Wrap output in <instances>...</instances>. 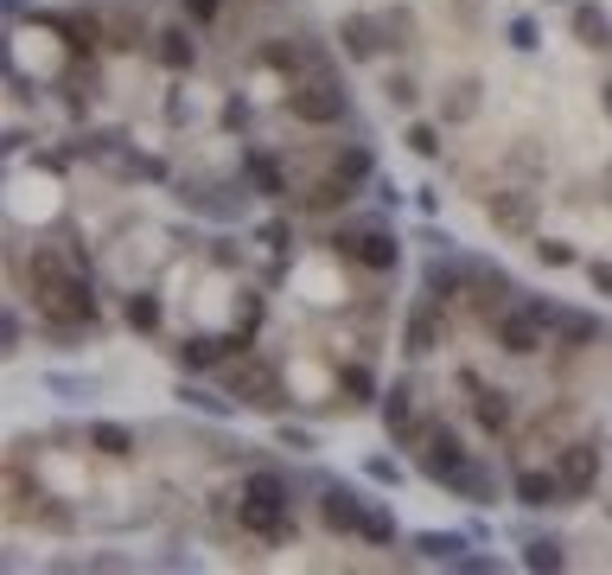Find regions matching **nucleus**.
Instances as JSON below:
<instances>
[{"mask_svg": "<svg viewBox=\"0 0 612 575\" xmlns=\"http://www.w3.org/2000/svg\"><path fill=\"white\" fill-rule=\"evenodd\" d=\"M421 473H428L434 486L472 498V505H491V498H498V473L484 467V461H472V447L459 442L447 422H428V435H421Z\"/></svg>", "mask_w": 612, "mask_h": 575, "instance_id": "obj_2", "label": "nucleus"}, {"mask_svg": "<svg viewBox=\"0 0 612 575\" xmlns=\"http://www.w3.org/2000/svg\"><path fill=\"white\" fill-rule=\"evenodd\" d=\"M491 340L504 345L510 359H536V352L549 345V326L517 301V307H498V314H491Z\"/></svg>", "mask_w": 612, "mask_h": 575, "instance_id": "obj_7", "label": "nucleus"}, {"mask_svg": "<svg viewBox=\"0 0 612 575\" xmlns=\"http://www.w3.org/2000/svg\"><path fill=\"white\" fill-rule=\"evenodd\" d=\"M574 39H581L586 52H606L612 46V13L600 0H574Z\"/></svg>", "mask_w": 612, "mask_h": 575, "instance_id": "obj_21", "label": "nucleus"}, {"mask_svg": "<svg viewBox=\"0 0 612 575\" xmlns=\"http://www.w3.org/2000/svg\"><path fill=\"white\" fill-rule=\"evenodd\" d=\"M586 282H593V294L612 301V262H586Z\"/></svg>", "mask_w": 612, "mask_h": 575, "instance_id": "obj_43", "label": "nucleus"}, {"mask_svg": "<svg viewBox=\"0 0 612 575\" xmlns=\"http://www.w3.org/2000/svg\"><path fill=\"white\" fill-rule=\"evenodd\" d=\"M178 7H185V20H198V27H211V20H217V7H224V0H178Z\"/></svg>", "mask_w": 612, "mask_h": 575, "instance_id": "obj_42", "label": "nucleus"}, {"mask_svg": "<svg viewBox=\"0 0 612 575\" xmlns=\"http://www.w3.org/2000/svg\"><path fill=\"white\" fill-rule=\"evenodd\" d=\"M338 52L351 58V64H370V58L382 52L377 20H370V13H345V20H338Z\"/></svg>", "mask_w": 612, "mask_h": 575, "instance_id": "obj_16", "label": "nucleus"}, {"mask_svg": "<svg viewBox=\"0 0 612 575\" xmlns=\"http://www.w3.org/2000/svg\"><path fill=\"white\" fill-rule=\"evenodd\" d=\"M357 537H364V544H377V549H389V544H396V512H389L382 498H370V505H364V531H357Z\"/></svg>", "mask_w": 612, "mask_h": 575, "instance_id": "obj_27", "label": "nucleus"}, {"mask_svg": "<svg viewBox=\"0 0 612 575\" xmlns=\"http://www.w3.org/2000/svg\"><path fill=\"white\" fill-rule=\"evenodd\" d=\"M178 403L185 410H204V416H217V422H230L243 403L236 396H224V391H204V384H178Z\"/></svg>", "mask_w": 612, "mask_h": 575, "instance_id": "obj_26", "label": "nucleus"}, {"mask_svg": "<svg viewBox=\"0 0 612 575\" xmlns=\"http://www.w3.org/2000/svg\"><path fill=\"white\" fill-rule=\"evenodd\" d=\"M230 396H236V403H249V410H275V403H280V377L268 365H249V371H236Z\"/></svg>", "mask_w": 612, "mask_h": 575, "instance_id": "obj_19", "label": "nucleus"}, {"mask_svg": "<svg viewBox=\"0 0 612 575\" xmlns=\"http://www.w3.org/2000/svg\"><path fill=\"white\" fill-rule=\"evenodd\" d=\"M364 473H370L377 486H402V461H389V454H377V461H364Z\"/></svg>", "mask_w": 612, "mask_h": 575, "instance_id": "obj_41", "label": "nucleus"}, {"mask_svg": "<svg viewBox=\"0 0 612 575\" xmlns=\"http://www.w3.org/2000/svg\"><path fill=\"white\" fill-rule=\"evenodd\" d=\"M382 428H389V442L421 447L428 422L415 416V377H402V384H389V391H382Z\"/></svg>", "mask_w": 612, "mask_h": 575, "instance_id": "obj_9", "label": "nucleus"}, {"mask_svg": "<svg viewBox=\"0 0 612 575\" xmlns=\"http://www.w3.org/2000/svg\"><path fill=\"white\" fill-rule=\"evenodd\" d=\"M236 518L255 544H287L294 537V480L280 467H249L236 493Z\"/></svg>", "mask_w": 612, "mask_h": 575, "instance_id": "obj_3", "label": "nucleus"}, {"mask_svg": "<svg viewBox=\"0 0 612 575\" xmlns=\"http://www.w3.org/2000/svg\"><path fill=\"white\" fill-rule=\"evenodd\" d=\"M128 326L134 333H160V294H128Z\"/></svg>", "mask_w": 612, "mask_h": 575, "instance_id": "obj_33", "label": "nucleus"}, {"mask_svg": "<svg viewBox=\"0 0 612 575\" xmlns=\"http://www.w3.org/2000/svg\"><path fill=\"white\" fill-rule=\"evenodd\" d=\"M510 493H517V505H530V512L568 505V493H561V473H555V467H517V473H510Z\"/></svg>", "mask_w": 612, "mask_h": 575, "instance_id": "obj_12", "label": "nucleus"}, {"mask_svg": "<svg viewBox=\"0 0 612 575\" xmlns=\"http://www.w3.org/2000/svg\"><path fill=\"white\" fill-rule=\"evenodd\" d=\"M484 218H491V231H504V236H536L542 205H536V192H523V185H504V192L484 199Z\"/></svg>", "mask_w": 612, "mask_h": 575, "instance_id": "obj_8", "label": "nucleus"}, {"mask_svg": "<svg viewBox=\"0 0 612 575\" xmlns=\"http://www.w3.org/2000/svg\"><path fill=\"white\" fill-rule=\"evenodd\" d=\"M415 549H421V563H447V569H459L466 537H459V531H421V537H415Z\"/></svg>", "mask_w": 612, "mask_h": 575, "instance_id": "obj_25", "label": "nucleus"}, {"mask_svg": "<svg viewBox=\"0 0 612 575\" xmlns=\"http://www.w3.org/2000/svg\"><path fill=\"white\" fill-rule=\"evenodd\" d=\"M32 301H39V333H51V340H83L90 326H102V301L90 288V269H76L51 243L32 250Z\"/></svg>", "mask_w": 612, "mask_h": 575, "instance_id": "obj_1", "label": "nucleus"}, {"mask_svg": "<svg viewBox=\"0 0 612 575\" xmlns=\"http://www.w3.org/2000/svg\"><path fill=\"white\" fill-rule=\"evenodd\" d=\"M39 524H51V531H71V512H64V505H39Z\"/></svg>", "mask_w": 612, "mask_h": 575, "instance_id": "obj_45", "label": "nucleus"}, {"mask_svg": "<svg viewBox=\"0 0 612 575\" xmlns=\"http://www.w3.org/2000/svg\"><path fill=\"white\" fill-rule=\"evenodd\" d=\"M83 442L96 447V454H109V461H128V454H134V428H128V422H90Z\"/></svg>", "mask_w": 612, "mask_h": 575, "instance_id": "obj_24", "label": "nucleus"}, {"mask_svg": "<svg viewBox=\"0 0 612 575\" xmlns=\"http://www.w3.org/2000/svg\"><path fill=\"white\" fill-rule=\"evenodd\" d=\"M332 250H338V256H351L357 269H370V275H396V269H402V243H396V231L377 224V218H351V224H338V231H332Z\"/></svg>", "mask_w": 612, "mask_h": 575, "instance_id": "obj_4", "label": "nucleus"}, {"mask_svg": "<svg viewBox=\"0 0 612 575\" xmlns=\"http://www.w3.org/2000/svg\"><path fill=\"white\" fill-rule=\"evenodd\" d=\"M600 103H606V122H612V78H606V90H600Z\"/></svg>", "mask_w": 612, "mask_h": 575, "instance_id": "obj_46", "label": "nucleus"}, {"mask_svg": "<svg viewBox=\"0 0 612 575\" xmlns=\"http://www.w3.org/2000/svg\"><path fill=\"white\" fill-rule=\"evenodd\" d=\"M217 192H224V185H185L178 199H185L192 211H211V218H236V211H243V199H217Z\"/></svg>", "mask_w": 612, "mask_h": 575, "instance_id": "obj_28", "label": "nucleus"}, {"mask_svg": "<svg viewBox=\"0 0 612 575\" xmlns=\"http://www.w3.org/2000/svg\"><path fill=\"white\" fill-rule=\"evenodd\" d=\"M402 345L415 352V359H428L434 345H440V301H428V294H421V301L408 307V320H402Z\"/></svg>", "mask_w": 612, "mask_h": 575, "instance_id": "obj_17", "label": "nucleus"}, {"mask_svg": "<svg viewBox=\"0 0 612 575\" xmlns=\"http://www.w3.org/2000/svg\"><path fill=\"white\" fill-rule=\"evenodd\" d=\"M280 447H294V454H313V435H306V428H294V422H287V428H280Z\"/></svg>", "mask_w": 612, "mask_h": 575, "instance_id": "obj_44", "label": "nucleus"}, {"mask_svg": "<svg viewBox=\"0 0 612 575\" xmlns=\"http://www.w3.org/2000/svg\"><path fill=\"white\" fill-rule=\"evenodd\" d=\"M243 345H249V333H243V326H236V333H224V340H217V333H192V340L178 345V365H185V371H211V365H224L230 352H243Z\"/></svg>", "mask_w": 612, "mask_h": 575, "instance_id": "obj_13", "label": "nucleus"}, {"mask_svg": "<svg viewBox=\"0 0 612 575\" xmlns=\"http://www.w3.org/2000/svg\"><path fill=\"white\" fill-rule=\"evenodd\" d=\"M45 391L64 396V403H83V396H96V377H76V371H45Z\"/></svg>", "mask_w": 612, "mask_h": 575, "instance_id": "obj_32", "label": "nucleus"}, {"mask_svg": "<svg viewBox=\"0 0 612 575\" xmlns=\"http://www.w3.org/2000/svg\"><path fill=\"white\" fill-rule=\"evenodd\" d=\"M408 148H415L421 160H434L440 154V129H434V122H408Z\"/></svg>", "mask_w": 612, "mask_h": 575, "instance_id": "obj_37", "label": "nucleus"}, {"mask_svg": "<svg viewBox=\"0 0 612 575\" xmlns=\"http://www.w3.org/2000/svg\"><path fill=\"white\" fill-rule=\"evenodd\" d=\"M255 243H268V250H287V243H294V224H287V218H268V224L255 231Z\"/></svg>", "mask_w": 612, "mask_h": 575, "instance_id": "obj_40", "label": "nucleus"}, {"mask_svg": "<svg viewBox=\"0 0 612 575\" xmlns=\"http://www.w3.org/2000/svg\"><path fill=\"white\" fill-rule=\"evenodd\" d=\"M472 282H479V262L434 250V262H428V301H440V307H447V301H459Z\"/></svg>", "mask_w": 612, "mask_h": 575, "instance_id": "obj_11", "label": "nucleus"}, {"mask_svg": "<svg viewBox=\"0 0 612 575\" xmlns=\"http://www.w3.org/2000/svg\"><path fill=\"white\" fill-rule=\"evenodd\" d=\"M294 115H300L306 129H338V122H351V97H345L338 71L306 78L300 90H294Z\"/></svg>", "mask_w": 612, "mask_h": 575, "instance_id": "obj_5", "label": "nucleus"}, {"mask_svg": "<svg viewBox=\"0 0 612 575\" xmlns=\"http://www.w3.org/2000/svg\"><path fill=\"white\" fill-rule=\"evenodd\" d=\"M382 90H389V103L402 109V115H408V109H415V103H421V83L408 78V71H396V78L382 83Z\"/></svg>", "mask_w": 612, "mask_h": 575, "instance_id": "obj_35", "label": "nucleus"}, {"mask_svg": "<svg viewBox=\"0 0 612 575\" xmlns=\"http://www.w3.org/2000/svg\"><path fill=\"white\" fill-rule=\"evenodd\" d=\"M332 180H345L357 192L364 180H377V154L364 148V141H345V148H332V167H326Z\"/></svg>", "mask_w": 612, "mask_h": 575, "instance_id": "obj_20", "label": "nucleus"}, {"mask_svg": "<svg viewBox=\"0 0 612 575\" xmlns=\"http://www.w3.org/2000/svg\"><path fill=\"white\" fill-rule=\"evenodd\" d=\"M549 340H555L561 352H586V345H600V320H593V314H568V307H561Z\"/></svg>", "mask_w": 612, "mask_h": 575, "instance_id": "obj_23", "label": "nucleus"}, {"mask_svg": "<svg viewBox=\"0 0 612 575\" xmlns=\"http://www.w3.org/2000/svg\"><path fill=\"white\" fill-rule=\"evenodd\" d=\"M377 32H382V52H396V46H408V32H415V20L402 13H377Z\"/></svg>", "mask_w": 612, "mask_h": 575, "instance_id": "obj_34", "label": "nucleus"}, {"mask_svg": "<svg viewBox=\"0 0 612 575\" xmlns=\"http://www.w3.org/2000/svg\"><path fill=\"white\" fill-rule=\"evenodd\" d=\"M364 505H370V498L351 493V486H338V480L319 486V524H326L332 537H357V531H364Z\"/></svg>", "mask_w": 612, "mask_h": 575, "instance_id": "obj_10", "label": "nucleus"}, {"mask_svg": "<svg viewBox=\"0 0 612 575\" xmlns=\"http://www.w3.org/2000/svg\"><path fill=\"white\" fill-rule=\"evenodd\" d=\"M504 39H510V52H536V46H542V39H536V20H530V13H517V20L504 27Z\"/></svg>", "mask_w": 612, "mask_h": 575, "instance_id": "obj_36", "label": "nucleus"}, {"mask_svg": "<svg viewBox=\"0 0 612 575\" xmlns=\"http://www.w3.org/2000/svg\"><path fill=\"white\" fill-rule=\"evenodd\" d=\"M147 52H153V64H166V71H198V39L185 27H160L147 39Z\"/></svg>", "mask_w": 612, "mask_h": 575, "instance_id": "obj_15", "label": "nucleus"}, {"mask_svg": "<svg viewBox=\"0 0 612 575\" xmlns=\"http://www.w3.org/2000/svg\"><path fill=\"white\" fill-rule=\"evenodd\" d=\"M472 115H479V78L447 83V97H440V122H447V129H466Z\"/></svg>", "mask_w": 612, "mask_h": 575, "instance_id": "obj_22", "label": "nucleus"}, {"mask_svg": "<svg viewBox=\"0 0 612 575\" xmlns=\"http://www.w3.org/2000/svg\"><path fill=\"white\" fill-rule=\"evenodd\" d=\"M466 391H472V416H479L484 435H504L510 428V391H498V384H479V377H466Z\"/></svg>", "mask_w": 612, "mask_h": 575, "instance_id": "obj_18", "label": "nucleus"}, {"mask_svg": "<svg viewBox=\"0 0 612 575\" xmlns=\"http://www.w3.org/2000/svg\"><path fill=\"white\" fill-rule=\"evenodd\" d=\"M243 185L262 192V199H287L294 185H287V167H280L268 148H243Z\"/></svg>", "mask_w": 612, "mask_h": 575, "instance_id": "obj_14", "label": "nucleus"}, {"mask_svg": "<svg viewBox=\"0 0 612 575\" xmlns=\"http://www.w3.org/2000/svg\"><path fill=\"white\" fill-rule=\"evenodd\" d=\"M561 563H568V549H561V537H530V544H523V569L549 575V569H561Z\"/></svg>", "mask_w": 612, "mask_h": 575, "instance_id": "obj_30", "label": "nucleus"}, {"mask_svg": "<svg viewBox=\"0 0 612 575\" xmlns=\"http://www.w3.org/2000/svg\"><path fill=\"white\" fill-rule=\"evenodd\" d=\"M338 391H345V403H351V410L377 403V377H370V365H345V371H338Z\"/></svg>", "mask_w": 612, "mask_h": 575, "instance_id": "obj_29", "label": "nucleus"}, {"mask_svg": "<svg viewBox=\"0 0 612 575\" xmlns=\"http://www.w3.org/2000/svg\"><path fill=\"white\" fill-rule=\"evenodd\" d=\"M20 340H26V320H20V307H7V314H0V352L13 359V352H20Z\"/></svg>", "mask_w": 612, "mask_h": 575, "instance_id": "obj_38", "label": "nucleus"}, {"mask_svg": "<svg viewBox=\"0 0 612 575\" xmlns=\"http://www.w3.org/2000/svg\"><path fill=\"white\" fill-rule=\"evenodd\" d=\"M115 173H122V180H166V160H153V154H134V148H122V154H115Z\"/></svg>", "mask_w": 612, "mask_h": 575, "instance_id": "obj_31", "label": "nucleus"}, {"mask_svg": "<svg viewBox=\"0 0 612 575\" xmlns=\"http://www.w3.org/2000/svg\"><path fill=\"white\" fill-rule=\"evenodd\" d=\"M536 256L549 262V269H574V243H561V236H542V243H536Z\"/></svg>", "mask_w": 612, "mask_h": 575, "instance_id": "obj_39", "label": "nucleus"}, {"mask_svg": "<svg viewBox=\"0 0 612 575\" xmlns=\"http://www.w3.org/2000/svg\"><path fill=\"white\" fill-rule=\"evenodd\" d=\"M600 442L593 435H581V442L555 447V473H561V493H568V505H581V498H593V486H600Z\"/></svg>", "mask_w": 612, "mask_h": 575, "instance_id": "obj_6", "label": "nucleus"}]
</instances>
